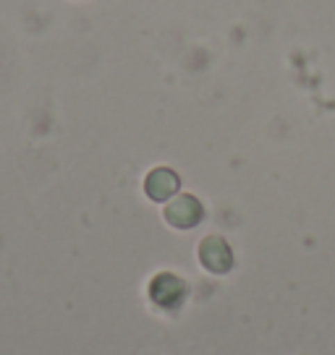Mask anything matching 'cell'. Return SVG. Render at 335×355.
Instances as JSON below:
<instances>
[{
    "mask_svg": "<svg viewBox=\"0 0 335 355\" xmlns=\"http://www.w3.org/2000/svg\"><path fill=\"white\" fill-rule=\"evenodd\" d=\"M165 217L176 227H189L199 220V204L194 199H179L176 204H170V209L165 211Z\"/></svg>",
    "mask_w": 335,
    "mask_h": 355,
    "instance_id": "obj_1",
    "label": "cell"
},
{
    "mask_svg": "<svg viewBox=\"0 0 335 355\" xmlns=\"http://www.w3.org/2000/svg\"><path fill=\"white\" fill-rule=\"evenodd\" d=\"M176 175L173 173H168V170H157L152 173V178L147 180V191H149V196H155V199H165L170 196L173 191H176Z\"/></svg>",
    "mask_w": 335,
    "mask_h": 355,
    "instance_id": "obj_2",
    "label": "cell"
}]
</instances>
